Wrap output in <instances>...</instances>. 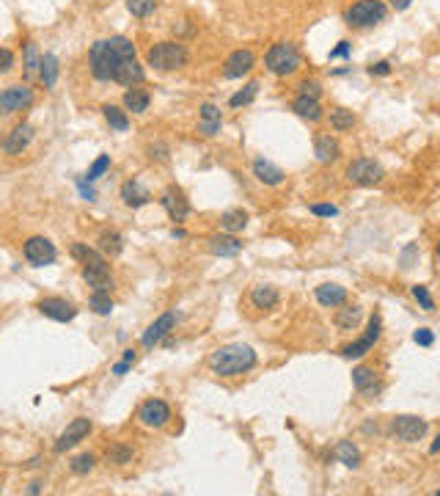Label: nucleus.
Wrapping results in <instances>:
<instances>
[{"instance_id": "53", "label": "nucleus", "mask_w": 440, "mask_h": 496, "mask_svg": "<svg viewBox=\"0 0 440 496\" xmlns=\"http://www.w3.org/2000/svg\"><path fill=\"white\" fill-rule=\"evenodd\" d=\"M130 367H132V364H130V361H124V359H121V361H119V364H113V370H110V372H113V375H119V378H121V375H127V372H130Z\"/></svg>"}, {"instance_id": "56", "label": "nucleus", "mask_w": 440, "mask_h": 496, "mask_svg": "<svg viewBox=\"0 0 440 496\" xmlns=\"http://www.w3.org/2000/svg\"><path fill=\"white\" fill-rule=\"evenodd\" d=\"M410 3H413V0H391V6H394L397 11H405V8L410 6Z\"/></svg>"}, {"instance_id": "25", "label": "nucleus", "mask_w": 440, "mask_h": 496, "mask_svg": "<svg viewBox=\"0 0 440 496\" xmlns=\"http://www.w3.org/2000/svg\"><path fill=\"white\" fill-rule=\"evenodd\" d=\"M292 111H294L300 119H308V122H319V119H322L319 99H314V97H303V94H297L294 102H292Z\"/></svg>"}, {"instance_id": "8", "label": "nucleus", "mask_w": 440, "mask_h": 496, "mask_svg": "<svg viewBox=\"0 0 440 496\" xmlns=\"http://www.w3.org/2000/svg\"><path fill=\"white\" fill-rule=\"evenodd\" d=\"M391 433H394L399 441H405V444H416V441H421L424 433H427V419L413 417V414L394 417V419H391Z\"/></svg>"}, {"instance_id": "41", "label": "nucleus", "mask_w": 440, "mask_h": 496, "mask_svg": "<svg viewBox=\"0 0 440 496\" xmlns=\"http://www.w3.org/2000/svg\"><path fill=\"white\" fill-rule=\"evenodd\" d=\"M108 169H110V155H99V158L94 160V166L88 169V174H86L83 180H88V185H91V182H97V180H99V177H102V174H105Z\"/></svg>"}, {"instance_id": "35", "label": "nucleus", "mask_w": 440, "mask_h": 496, "mask_svg": "<svg viewBox=\"0 0 440 496\" xmlns=\"http://www.w3.org/2000/svg\"><path fill=\"white\" fill-rule=\"evenodd\" d=\"M352 124H355V113H352V111H347V108H336V111H330V127H333L336 133L352 130Z\"/></svg>"}, {"instance_id": "27", "label": "nucleus", "mask_w": 440, "mask_h": 496, "mask_svg": "<svg viewBox=\"0 0 440 496\" xmlns=\"http://www.w3.org/2000/svg\"><path fill=\"white\" fill-rule=\"evenodd\" d=\"M352 386H355L358 392H363V394H372V392L380 389V386H377V375H374L372 367H355V370H352Z\"/></svg>"}, {"instance_id": "36", "label": "nucleus", "mask_w": 440, "mask_h": 496, "mask_svg": "<svg viewBox=\"0 0 440 496\" xmlns=\"http://www.w3.org/2000/svg\"><path fill=\"white\" fill-rule=\"evenodd\" d=\"M88 309H91L94 314H110V312H113V298H110V292H91Z\"/></svg>"}, {"instance_id": "43", "label": "nucleus", "mask_w": 440, "mask_h": 496, "mask_svg": "<svg viewBox=\"0 0 440 496\" xmlns=\"http://www.w3.org/2000/svg\"><path fill=\"white\" fill-rule=\"evenodd\" d=\"M413 298L421 303L424 312H432V309H435V301H432V295H430V289H427L424 284H416V287H413Z\"/></svg>"}, {"instance_id": "12", "label": "nucleus", "mask_w": 440, "mask_h": 496, "mask_svg": "<svg viewBox=\"0 0 440 496\" xmlns=\"http://www.w3.org/2000/svg\"><path fill=\"white\" fill-rule=\"evenodd\" d=\"M160 204H163V210L168 213V218L171 221H185L188 216H190V202H188V196H185V191L182 188H177V185H171V188H166L163 191V196H160Z\"/></svg>"}, {"instance_id": "50", "label": "nucleus", "mask_w": 440, "mask_h": 496, "mask_svg": "<svg viewBox=\"0 0 440 496\" xmlns=\"http://www.w3.org/2000/svg\"><path fill=\"white\" fill-rule=\"evenodd\" d=\"M350 50H352V44H350V41H339V47H333V50H330V58H347V55H350Z\"/></svg>"}, {"instance_id": "15", "label": "nucleus", "mask_w": 440, "mask_h": 496, "mask_svg": "<svg viewBox=\"0 0 440 496\" xmlns=\"http://www.w3.org/2000/svg\"><path fill=\"white\" fill-rule=\"evenodd\" d=\"M39 312L55 323H69L77 317V306L66 298H44V301H39Z\"/></svg>"}, {"instance_id": "7", "label": "nucleus", "mask_w": 440, "mask_h": 496, "mask_svg": "<svg viewBox=\"0 0 440 496\" xmlns=\"http://www.w3.org/2000/svg\"><path fill=\"white\" fill-rule=\"evenodd\" d=\"M380 334H383V320H380V314H372V317H369V325H366V334H363L361 339L344 345V347H341V356H344V359H361V356H366V353L377 345Z\"/></svg>"}, {"instance_id": "38", "label": "nucleus", "mask_w": 440, "mask_h": 496, "mask_svg": "<svg viewBox=\"0 0 440 496\" xmlns=\"http://www.w3.org/2000/svg\"><path fill=\"white\" fill-rule=\"evenodd\" d=\"M97 466V458L91 455V452H83V455H77V458H72V464H69V469H72V475H77V477H83V475H88L91 469Z\"/></svg>"}, {"instance_id": "51", "label": "nucleus", "mask_w": 440, "mask_h": 496, "mask_svg": "<svg viewBox=\"0 0 440 496\" xmlns=\"http://www.w3.org/2000/svg\"><path fill=\"white\" fill-rule=\"evenodd\" d=\"M220 127H223V119H220V122H201V127H199V130H201L204 135H215Z\"/></svg>"}, {"instance_id": "32", "label": "nucleus", "mask_w": 440, "mask_h": 496, "mask_svg": "<svg viewBox=\"0 0 440 496\" xmlns=\"http://www.w3.org/2000/svg\"><path fill=\"white\" fill-rule=\"evenodd\" d=\"M361 317H363L361 306H344V309H339V314H336V325H339L341 331H352V328H358Z\"/></svg>"}, {"instance_id": "10", "label": "nucleus", "mask_w": 440, "mask_h": 496, "mask_svg": "<svg viewBox=\"0 0 440 496\" xmlns=\"http://www.w3.org/2000/svg\"><path fill=\"white\" fill-rule=\"evenodd\" d=\"M91 433V419H86V417H77V419H72L69 425H66V430L55 439V444H52V452H66V450H72V447H77L86 436Z\"/></svg>"}, {"instance_id": "45", "label": "nucleus", "mask_w": 440, "mask_h": 496, "mask_svg": "<svg viewBox=\"0 0 440 496\" xmlns=\"http://www.w3.org/2000/svg\"><path fill=\"white\" fill-rule=\"evenodd\" d=\"M314 216H319V218H333V216H339V207L336 204H311L308 207Z\"/></svg>"}, {"instance_id": "47", "label": "nucleus", "mask_w": 440, "mask_h": 496, "mask_svg": "<svg viewBox=\"0 0 440 496\" xmlns=\"http://www.w3.org/2000/svg\"><path fill=\"white\" fill-rule=\"evenodd\" d=\"M201 122H220L218 105H212V102H204V105H201Z\"/></svg>"}, {"instance_id": "58", "label": "nucleus", "mask_w": 440, "mask_h": 496, "mask_svg": "<svg viewBox=\"0 0 440 496\" xmlns=\"http://www.w3.org/2000/svg\"><path fill=\"white\" fill-rule=\"evenodd\" d=\"M41 491V483H30V488H28V494H39Z\"/></svg>"}, {"instance_id": "21", "label": "nucleus", "mask_w": 440, "mask_h": 496, "mask_svg": "<svg viewBox=\"0 0 440 496\" xmlns=\"http://www.w3.org/2000/svg\"><path fill=\"white\" fill-rule=\"evenodd\" d=\"M314 295H317V301H319L322 306H328V309L344 306V301H347V289H344L341 284H319Z\"/></svg>"}, {"instance_id": "14", "label": "nucleus", "mask_w": 440, "mask_h": 496, "mask_svg": "<svg viewBox=\"0 0 440 496\" xmlns=\"http://www.w3.org/2000/svg\"><path fill=\"white\" fill-rule=\"evenodd\" d=\"M174 325H177V314L174 312H166V314H160L146 331H143V336H141V345L146 347V350H152V347H157L171 331H174Z\"/></svg>"}, {"instance_id": "54", "label": "nucleus", "mask_w": 440, "mask_h": 496, "mask_svg": "<svg viewBox=\"0 0 440 496\" xmlns=\"http://www.w3.org/2000/svg\"><path fill=\"white\" fill-rule=\"evenodd\" d=\"M77 185H80V193H83L86 202H94V199H97V193H94L91 188H86V180H77Z\"/></svg>"}, {"instance_id": "37", "label": "nucleus", "mask_w": 440, "mask_h": 496, "mask_svg": "<svg viewBox=\"0 0 440 496\" xmlns=\"http://www.w3.org/2000/svg\"><path fill=\"white\" fill-rule=\"evenodd\" d=\"M25 77H33L36 72H39V64H41V55H39V50H36V44L28 39L25 41Z\"/></svg>"}, {"instance_id": "28", "label": "nucleus", "mask_w": 440, "mask_h": 496, "mask_svg": "<svg viewBox=\"0 0 440 496\" xmlns=\"http://www.w3.org/2000/svg\"><path fill=\"white\" fill-rule=\"evenodd\" d=\"M245 227H248V213H245V210H228V213L220 216V229H223L226 235H237V232H242Z\"/></svg>"}, {"instance_id": "49", "label": "nucleus", "mask_w": 440, "mask_h": 496, "mask_svg": "<svg viewBox=\"0 0 440 496\" xmlns=\"http://www.w3.org/2000/svg\"><path fill=\"white\" fill-rule=\"evenodd\" d=\"M413 256H419V246H416V243H410V246L402 251V267H405V270H408V267H413V265H410V262H413Z\"/></svg>"}, {"instance_id": "6", "label": "nucleus", "mask_w": 440, "mask_h": 496, "mask_svg": "<svg viewBox=\"0 0 440 496\" xmlns=\"http://www.w3.org/2000/svg\"><path fill=\"white\" fill-rule=\"evenodd\" d=\"M383 177H386L383 166L374 163V160H369V158H361V160H355V163L347 166V180H350L352 185H361V188H372V185L383 182Z\"/></svg>"}, {"instance_id": "19", "label": "nucleus", "mask_w": 440, "mask_h": 496, "mask_svg": "<svg viewBox=\"0 0 440 496\" xmlns=\"http://www.w3.org/2000/svg\"><path fill=\"white\" fill-rule=\"evenodd\" d=\"M253 177L261 182V185H281L283 182V171L275 166V163H270V160H264V158H259V160H253Z\"/></svg>"}, {"instance_id": "46", "label": "nucleus", "mask_w": 440, "mask_h": 496, "mask_svg": "<svg viewBox=\"0 0 440 496\" xmlns=\"http://www.w3.org/2000/svg\"><path fill=\"white\" fill-rule=\"evenodd\" d=\"M413 342H416V345H421V347H432V342H435V334H432L430 328H419V331L413 334Z\"/></svg>"}, {"instance_id": "2", "label": "nucleus", "mask_w": 440, "mask_h": 496, "mask_svg": "<svg viewBox=\"0 0 440 496\" xmlns=\"http://www.w3.org/2000/svg\"><path fill=\"white\" fill-rule=\"evenodd\" d=\"M207 364L220 378H234V375H242V372L256 367V350L250 345L231 342V345H223L218 350H212Z\"/></svg>"}, {"instance_id": "26", "label": "nucleus", "mask_w": 440, "mask_h": 496, "mask_svg": "<svg viewBox=\"0 0 440 496\" xmlns=\"http://www.w3.org/2000/svg\"><path fill=\"white\" fill-rule=\"evenodd\" d=\"M250 303L256 309H272L278 303V289L272 284H256L250 289Z\"/></svg>"}, {"instance_id": "57", "label": "nucleus", "mask_w": 440, "mask_h": 496, "mask_svg": "<svg viewBox=\"0 0 440 496\" xmlns=\"http://www.w3.org/2000/svg\"><path fill=\"white\" fill-rule=\"evenodd\" d=\"M430 452H432V455H435V452H440V433H438V439L432 441V447H430Z\"/></svg>"}, {"instance_id": "23", "label": "nucleus", "mask_w": 440, "mask_h": 496, "mask_svg": "<svg viewBox=\"0 0 440 496\" xmlns=\"http://www.w3.org/2000/svg\"><path fill=\"white\" fill-rule=\"evenodd\" d=\"M314 155H317L319 163H333V160H339L341 146H339V141L333 135H319L314 141Z\"/></svg>"}, {"instance_id": "4", "label": "nucleus", "mask_w": 440, "mask_h": 496, "mask_svg": "<svg viewBox=\"0 0 440 496\" xmlns=\"http://www.w3.org/2000/svg\"><path fill=\"white\" fill-rule=\"evenodd\" d=\"M264 64H267V69H270L272 75L286 77V75L297 72V66H300V50H297L292 41H278V44H272V47L267 50Z\"/></svg>"}, {"instance_id": "24", "label": "nucleus", "mask_w": 440, "mask_h": 496, "mask_svg": "<svg viewBox=\"0 0 440 496\" xmlns=\"http://www.w3.org/2000/svg\"><path fill=\"white\" fill-rule=\"evenodd\" d=\"M207 246L215 256H237L242 251V240H237L234 235H215L207 240Z\"/></svg>"}, {"instance_id": "60", "label": "nucleus", "mask_w": 440, "mask_h": 496, "mask_svg": "<svg viewBox=\"0 0 440 496\" xmlns=\"http://www.w3.org/2000/svg\"><path fill=\"white\" fill-rule=\"evenodd\" d=\"M435 256H438V262H440V240H438V246H435Z\"/></svg>"}, {"instance_id": "1", "label": "nucleus", "mask_w": 440, "mask_h": 496, "mask_svg": "<svg viewBox=\"0 0 440 496\" xmlns=\"http://www.w3.org/2000/svg\"><path fill=\"white\" fill-rule=\"evenodd\" d=\"M88 64H91V75L102 83L113 80L132 88L146 77L143 66L135 58V44L127 36H110L94 41L88 50Z\"/></svg>"}, {"instance_id": "40", "label": "nucleus", "mask_w": 440, "mask_h": 496, "mask_svg": "<svg viewBox=\"0 0 440 496\" xmlns=\"http://www.w3.org/2000/svg\"><path fill=\"white\" fill-rule=\"evenodd\" d=\"M108 461L116 464V466L130 464V461H132V447H127V444H113V447L108 450Z\"/></svg>"}, {"instance_id": "20", "label": "nucleus", "mask_w": 440, "mask_h": 496, "mask_svg": "<svg viewBox=\"0 0 440 496\" xmlns=\"http://www.w3.org/2000/svg\"><path fill=\"white\" fill-rule=\"evenodd\" d=\"M121 199H124V204L127 207H132V210H138V207H143V204H149L152 202V193L138 182V180H130V182H124L121 185Z\"/></svg>"}, {"instance_id": "5", "label": "nucleus", "mask_w": 440, "mask_h": 496, "mask_svg": "<svg viewBox=\"0 0 440 496\" xmlns=\"http://www.w3.org/2000/svg\"><path fill=\"white\" fill-rule=\"evenodd\" d=\"M388 14L383 0H358L350 11H347V25L352 28H372L377 22H383Z\"/></svg>"}, {"instance_id": "55", "label": "nucleus", "mask_w": 440, "mask_h": 496, "mask_svg": "<svg viewBox=\"0 0 440 496\" xmlns=\"http://www.w3.org/2000/svg\"><path fill=\"white\" fill-rule=\"evenodd\" d=\"M121 359L130 361V364H135V361H138V350H135V347H127V350L121 353Z\"/></svg>"}, {"instance_id": "11", "label": "nucleus", "mask_w": 440, "mask_h": 496, "mask_svg": "<svg viewBox=\"0 0 440 496\" xmlns=\"http://www.w3.org/2000/svg\"><path fill=\"white\" fill-rule=\"evenodd\" d=\"M30 102H33V88L30 86H11V88L0 91V116L19 113Z\"/></svg>"}, {"instance_id": "44", "label": "nucleus", "mask_w": 440, "mask_h": 496, "mask_svg": "<svg viewBox=\"0 0 440 496\" xmlns=\"http://www.w3.org/2000/svg\"><path fill=\"white\" fill-rule=\"evenodd\" d=\"M297 88H300L303 97H314V99H319V94H322V86L317 80H303Z\"/></svg>"}, {"instance_id": "22", "label": "nucleus", "mask_w": 440, "mask_h": 496, "mask_svg": "<svg viewBox=\"0 0 440 496\" xmlns=\"http://www.w3.org/2000/svg\"><path fill=\"white\" fill-rule=\"evenodd\" d=\"M72 256L83 265V267H99V265H108L105 254L91 248L88 243H72Z\"/></svg>"}, {"instance_id": "52", "label": "nucleus", "mask_w": 440, "mask_h": 496, "mask_svg": "<svg viewBox=\"0 0 440 496\" xmlns=\"http://www.w3.org/2000/svg\"><path fill=\"white\" fill-rule=\"evenodd\" d=\"M369 72H372V75H388V72H391V64H388V61H377L374 66H369Z\"/></svg>"}, {"instance_id": "29", "label": "nucleus", "mask_w": 440, "mask_h": 496, "mask_svg": "<svg viewBox=\"0 0 440 496\" xmlns=\"http://www.w3.org/2000/svg\"><path fill=\"white\" fill-rule=\"evenodd\" d=\"M39 77H41L44 88H52V86H55V80H58V58H55L52 53H44V55H41Z\"/></svg>"}, {"instance_id": "13", "label": "nucleus", "mask_w": 440, "mask_h": 496, "mask_svg": "<svg viewBox=\"0 0 440 496\" xmlns=\"http://www.w3.org/2000/svg\"><path fill=\"white\" fill-rule=\"evenodd\" d=\"M168 419H171V408H168V403H163V400H157V397L146 400V403L138 408V422H141L143 428H166Z\"/></svg>"}, {"instance_id": "48", "label": "nucleus", "mask_w": 440, "mask_h": 496, "mask_svg": "<svg viewBox=\"0 0 440 496\" xmlns=\"http://www.w3.org/2000/svg\"><path fill=\"white\" fill-rule=\"evenodd\" d=\"M11 66H14V53L6 50V47H0V75H6Z\"/></svg>"}, {"instance_id": "42", "label": "nucleus", "mask_w": 440, "mask_h": 496, "mask_svg": "<svg viewBox=\"0 0 440 496\" xmlns=\"http://www.w3.org/2000/svg\"><path fill=\"white\" fill-rule=\"evenodd\" d=\"M127 8L132 17H149L157 8V0H127Z\"/></svg>"}, {"instance_id": "16", "label": "nucleus", "mask_w": 440, "mask_h": 496, "mask_svg": "<svg viewBox=\"0 0 440 496\" xmlns=\"http://www.w3.org/2000/svg\"><path fill=\"white\" fill-rule=\"evenodd\" d=\"M253 64H256V55H253L250 50H234V53L226 58V64H223V77L237 80V77L248 75V72L253 69Z\"/></svg>"}, {"instance_id": "34", "label": "nucleus", "mask_w": 440, "mask_h": 496, "mask_svg": "<svg viewBox=\"0 0 440 496\" xmlns=\"http://www.w3.org/2000/svg\"><path fill=\"white\" fill-rule=\"evenodd\" d=\"M102 116H105V122H108L113 130H119V133L130 130V119H127V113H124L121 108H116V105H105V108H102Z\"/></svg>"}, {"instance_id": "3", "label": "nucleus", "mask_w": 440, "mask_h": 496, "mask_svg": "<svg viewBox=\"0 0 440 496\" xmlns=\"http://www.w3.org/2000/svg\"><path fill=\"white\" fill-rule=\"evenodd\" d=\"M146 64L160 69V72H174L188 64V50L179 41H157L146 53Z\"/></svg>"}, {"instance_id": "30", "label": "nucleus", "mask_w": 440, "mask_h": 496, "mask_svg": "<svg viewBox=\"0 0 440 496\" xmlns=\"http://www.w3.org/2000/svg\"><path fill=\"white\" fill-rule=\"evenodd\" d=\"M97 243H99V251H102L105 256H119L121 248H124V240H121V235H119L116 229H105Z\"/></svg>"}, {"instance_id": "39", "label": "nucleus", "mask_w": 440, "mask_h": 496, "mask_svg": "<svg viewBox=\"0 0 440 496\" xmlns=\"http://www.w3.org/2000/svg\"><path fill=\"white\" fill-rule=\"evenodd\" d=\"M256 91H259V83L253 80V83H248L245 88H239V91H237V94H234V97L228 99V105H231V108L248 105V102H253V99H256Z\"/></svg>"}, {"instance_id": "59", "label": "nucleus", "mask_w": 440, "mask_h": 496, "mask_svg": "<svg viewBox=\"0 0 440 496\" xmlns=\"http://www.w3.org/2000/svg\"><path fill=\"white\" fill-rule=\"evenodd\" d=\"M171 238H174V240H182V238H185V232H182V229H174V232H171Z\"/></svg>"}, {"instance_id": "33", "label": "nucleus", "mask_w": 440, "mask_h": 496, "mask_svg": "<svg viewBox=\"0 0 440 496\" xmlns=\"http://www.w3.org/2000/svg\"><path fill=\"white\" fill-rule=\"evenodd\" d=\"M336 458L347 466V469H358L361 466V450L352 444V441H341L336 447Z\"/></svg>"}, {"instance_id": "18", "label": "nucleus", "mask_w": 440, "mask_h": 496, "mask_svg": "<svg viewBox=\"0 0 440 496\" xmlns=\"http://www.w3.org/2000/svg\"><path fill=\"white\" fill-rule=\"evenodd\" d=\"M33 141V127L28 124V122H22V124H17L11 133H8V138H6V144H3V149L8 152V155H19L28 144Z\"/></svg>"}, {"instance_id": "9", "label": "nucleus", "mask_w": 440, "mask_h": 496, "mask_svg": "<svg viewBox=\"0 0 440 496\" xmlns=\"http://www.w3.org/2000/svg\"><path fill=\"white\" fill-rule=\"evenodd\" d=\"M22 254H25L28 265H33V267H47L58 259V251L47 238H28L22 246Z\"/></svg>"}, {"instance_id": "31", "label": "nucleus", "mask_w": 440, "mask_h": 496, "mask_svg": "<svg viewBox=\"0 0 440 496\" xmlns=\"http://www.w3.org/2000/svg\"><path fill=\"white\" fill-rule=\"evenodd\" d=\"M149 102H152V97H149L143 88H130V91L124 94V108L132 111V113H143V111H149Z\"/></svg>"}, {"instance_id": "17", "label": "nucleus", "mask_w": 440, "mask_h": 496, "mask_svg": "<svg viewBox=\"0 0 440 496\" xmlns=\"http://www.w3.org/2000/svg\"><path fill=\"white\" fill-rule=\"evenodd\" d=\"M83 281L94 289V292H113V273L110 265H99V267H83Z\"/></svg>"}]
</instances>
